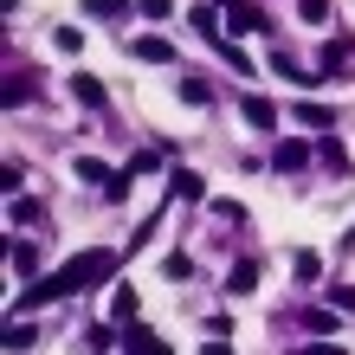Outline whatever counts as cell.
Listing matches in <instances>:
<instances>
[{"label":"cell","instance_id":"6da1fadb","mask_svg":"<svg viewBox=\"0 0 355 355\" xmlns=\"http://www.w3.org/2000/svg\"><path fill=\"white\" fill-rule=\"evenodd\" d=\"M116 271V252L110 245H91V252H78V259H65L52 271V278H39V284H26V297H19V310H39V304H58V297H71V291H97L103 278Z\"/></svg>","mask_w":355,"mask_h":355},{"label":"cell","instance_id":"7a4b0ae2","mask_svg":"<svg viewBox=\"0 0 355 355\" xmlns=\"http://www.w3.org/2000/svg\"><path fill=\"white\" fill-rule=\"evenodd\" d=\"M123 349H130V355H175L168 343L155 336V329H142V323H130V329H123Z\"/></svg>","mask_w":355,"mask_h":355},{"label":"cell","instance_id":"3957f363","mask_svg":"<svg viewBox=\"0 0 355 355\" xmlns=\"http://www.w3.org/2000/svg\"><path fill=\"white\" fill-rule=\"evenodd\" d=\"M130 52L142 58V65H175V46H168V39H155V33H142V39H130Z\"/></svg>","mask_w":355,"mask_h":355},{"label":"cell","instance_id":"277c9868","mask_svg":"<svg viewBox=\"0 0 355 355\" xmlns=\"http://www.w3.org/2000/svg\"><path fill=\"white\" fill-rule=\"evenodd\" d=\"M239 110H245L252 130H278V103H271V97H239Z\"/></svg>","mask_w":355,"mask_h":355},{"label":"cell","instance_id":"5b68a950","mask_svg":"<svg viewBox=\"0 0 355 355\" xmlns=\"http://www.w3.org/2000/svg\"><path fill=\"white\" fill-rule=\"evenodd\" d=\"M71 97L85 103V110H103V85H97L91 71H71Z\"/></svg>","mask_w":355,"mask_h":355},{"label":"cell","instance_id":"8992f818","mask_svg":"<svg viewBox=\"0 0 355 355\" xmlns=\"http://www.w3.org/2000/svg\"><path fill=\"white\" fill-rule=\"evenodd\" d=\"M304 162H310V149H304V142H278V155H271V168H278V175H297Z\"/></svg>","mask_w":355,"mask_h":355},{"label":"cell","instance_id":"52a82bcc","mask_svg":"<svg viewBox=\"0 0 355 355\" xmlns=\"http://www.w3.org/2000/svg\"><path fill=\"white\" fill-rule=\"evenodd\" d=\"M226 291H233V297H245V291H259V265H252V259H239L233 271H226Z\"/></svg>","mask_w":355,"mask_h":355},{"label":"cell","instance_id":"ba28073f","mask_svg":"<svg viewBox=\"0 0 355 355\" xmlns=\"http://www.w3.org/2000/svg\"><path fill=\"white\" fill-rule=\"evenodd\" d=\"M194 33H200V39H214V46H226V26H220V13H214V7H194Z\"/></svg>","mask_w":355,"mask_h":355},{"label":"cell","instance_id":"9c48e42d","mask_svg":"<svg viewBox=\"0 0 355 355\" xmlns=\"http://www.w3.org/2000/svg\"><path fill=\"white\" fill-rule=\"evenodd\" d=\"M297 123H304V130H336V110H323V103H297Z\"/></svg>","mask_w":355,"mask_h":355},{"label":"cell","instance_id":"30bf717a","mask_svg":"<svg viewBox=\"0 0 355 355\" xmlns=\"http://www.w3.org/2000/svg\"><path fill=\"white\" fill-rule=\"evenodd\" d=\"M110 175H116V168H103L97 155H78V181H91V187H110Z\"/></svg>","mask_w":355,"mask_h":355},{"label":"cell","instance_id":"8fae6325","mask_svg":"<svg viewBox=\"0 0 355 355\" xmlns=\"http://www.w3.org/2000/svg\"><path fill=\"white\" fill-rule=\"evenodd\" d=\"M271 26V13H259V7H233V33H265Z\"/></svg>","mask_w":355,"mask_h":355},{"label":"cell","instance_id":"7c38bea8","mask_svg":"<svg viewBox=\"0 0 355 355\" xmlns=\"http://www.w3.org/2000/svg\"><path fill=\"white\" fill-rule=\"evenodd\" d=\"M13 271H19V278H33V271H39V245H33V239L13 245Z\"/></svg>","mask_w":355,"mask_h":355},{"label":"cell","instance_id":"4fadbf2b","mask_svg":"<svg viewBox=\"0 0 355 355\" xmlns=\"http://www.w3.org/2000/svg\"><path fill=\"white\" fill-rule=\"evenodd\" d=\"M291 271H297V284H317V278H323V259H317V252H297V259H291Z\"/></svg>","mask_w":355,"mask_h":355},{"label":"cell","instance_id":"5bb4252c","mask_svg":"<svg viewBox=\"0 0 355 355\" xmlns=\"http://www.w3.org/2000/svg\"><path fill=\"white\" fill-rule=\"evenodd\" d=\"M123 336V329H110V323H97L91 336H85V355H110V343Z\"/></svg>","mask_w":355,"mask_h":355},{"label":"cell","instance_id":"9a60e30c","mask_svg":"<svg viewBox=\"0 0 355 355\" xmlns=\"http://www.w3.org/2000/svg\"><path fill=\"white\" fill-rule=\"evenodd\" d=\"M175 194H181V200H207V181L187 175V168H175Z\"/></svg>","mask_w":355,"mask_h":355},{"label":"cell","instance_id":"2e32d148","mask_svg":"<svg viewBox=\"0 0 355 355\" xmlns=\"http://www.w3.org/2000/svg\"><path fill=\"white\" fill-rule=\"evenodd\" d=\"M110 310H116V323H136V291H130V284H116V297H110Z\"/></svg>","mask_w":355,"mask_h":355},{"label":"cell","instance_id":"e0dca14e","mask_svg":"<svg viewBox=\"0 0 355 355\" xmlns=\"http://www.w3.org/2000/svg\"><path fill=\"white\" fill-rule=\"evenodd\" d=\"M39 220H46V207H39V200H19V194H13V226H39Z\"/></svg>","mask_w":355,"mask_h":355},{"label":"cell","instance_id":"ac0fdd59","mask_svg":"<svg viewBox=\"0 0 355 355\" xmlns=\"http://www.w3.org/2000/svg\"><path fill=\"white\" fill-rule=\"evenodd\" d=\"M162 278H175V284H187V278H194V259H187V252H168V265H162Z\"/></svg>","mask_w":355,"mask_h":355},{"label":"cell","instance_id":"d6986e66","mask_svg":"<svg viewBox=\"0 0 355 355\" xmlns=\"http://www.w3.org/2000/svg\"><path fill=\"white\" fill-rule=\"evenodd\" d=\"M207 207H214V220H233V226L245 220V207H239V200H226V194H214V200H207Z\"/></svg>","mask_w":355,"mask_h":355},{"label":"cell","instance_id":"ffe728a7","mask_svg":"<svg viewBox=\"0 0 355 355\" xmlns=\"http://www.w3.org/2000/svg\"><path fill=\"white\" fill-rule=\"evenodd\" d=\"M33 336H39V329H33V323H19V317L7 323V349H33Z\"/></svg>","mask_w":355,"mask_h":355},{"label":"cell","instance_id":"44dd1931","mask_svg":"<svg viewBox=\"0 0 355 355\" xmlns=\"http://www.w3.org/2000/svg\"><path fill=\"white\" fill-rule=\"evenodd\" d=\"M52 46H58V52H85V33H78V26H58Z\"/></svg>","mask_w":355,"mask_h":355},{"label":"cell","instance_id":"7402d4cb","mask_svg":"<svg viewBox=\"0 0 355 355\" xmlns=\"http://www.w3.org/2000/svg\"><path fill=\"white\" fill-rule=\"evenodd\" d=\"M91 19H110V13H130V0H85Z\"/></svg>","mask_w":355,"mask_h":355},{"label":"cell","instance_id":"603a6c76","mask_svg":"<svg viewBox=\"0 0 355 355\" xmlns=\"http://www.w3.org/2000/svg\"><path fill=\"white\" fill-rule=\"evenodd\" d=\"M317 155H323V162H329V168H336V175H349V149H343V142H323Z\"/></svg>","mask_w":355,"mask_h":355},{"label":"cell","instance_id":"cb8c5ba5","mask_svg":"<svg viewBox=\"0 0 355 355\" xmlns=\"http://www.w3.org/2000/svg\"><path fill=\"white\" fill-rule=\"evenodd\" d=\"M130 187H136V175H130V168H116V175H110V187H103V200H123Z\"/></svg>","mask_w":355,"mask_h":355},{"label":"cell","instance_id":"d4e9b609","mask_svg":"<svg viewBox=\"0 0 355 355\" xmlns=\"http://www.w3.org/2000/svg\"><path fill=\"white\" fill-rule=\"evenodd\" d=\"M297 13L310 19V26H323V19H329V0H297Z\"/></svg>","mask_w":355,"mask_h":355},{"label":"cell","instance_id":"484cf974","mask_svg":"<svg viewBox=\"0 0 355 355\" xmlns=\"http://www.w3.org/2000/svg\"><path fill=\"white\" fill-rule=\"evenodd\" d=\"M207 97H214V91H207L200 78H181V103H207Z\"/></svg>","mask_w":355,"mask_h":355},{"label":"cell","instance_id":"4316f807","mask_svg":"<svg viewBox=\"0 0 355 355\" xmlns=\"http://www.w3.org/2000/svg\"><path fill=\"white\" fill-rule=\"evenodd\" d=\"M329 304H336V310H355V284H329Z\"/></svg>","mask_w":355,"mask_h":355},{"label":"cell","instance_id":"83f0119b","mask_svg":"<svg viewBox=\"0 0 355 355\" xmlns=\"http://www.w3.org/2000/svg\"><path fill=\"white\" fill-rule=\"evenodd\" d=\"M142 13H149V19H168V13H175V0H142Z\"/></svg>","mask_w":355,"mask_h":355},{"label":"cell","instance_id":"f1b7e54d","mask_svg":"<svg viewBox=\"0 0 355 355\" xmlns=\"http://www.w3.org/2000/svg\"><path fill=\"white\" fill-rule=\"evenodd\" d=\"M297 355H343V343H310V349H297Z\"/></svg>","mask_w":355,"mask_h":355},{"label":"cell","instance_id":"f546056e","mask_svg":"<svg viewBox=\"0 0 355 355\" xmlns=\"http://www.w3.org/2000/svg\"><path fill=\"white\" fill-rule=\"evenodd\" d=\"M200 355H233V343H207V349H200Z\"/></svg>","mask_w":355,"mask_h":355},{"label":"cell","instance_id":"4dcf8cb0","mask_svg":"<svg viewBox=\"0 0 355 355\" xmlns=\"http://www.w3.org/2000/svg\"><path fill=\"white\" fill-rule=\"evenodd\" d=\"M220 7H245V0H220Z\"/></svg>","mask_w":355,"mask_h":355}]
</instances>
